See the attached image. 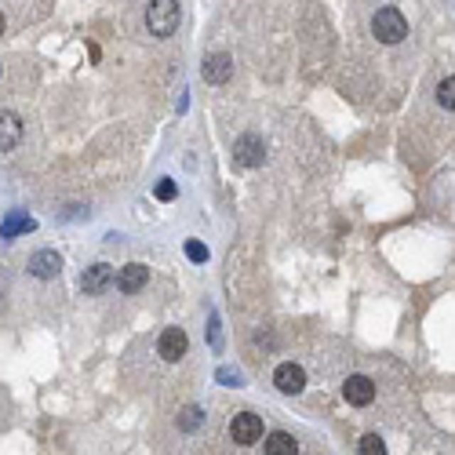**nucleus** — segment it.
<instances>
[{"label": "nucleus", "instance_id": "20e7f679", "mask_svg": "<svg viewBox=\"0 0 455 455\" xmlns=\"http://www.w3.org/2000/svg\"><path fill=\"white\" fill-rule=\"evenodd\" d=\"M262 157H266V146H262V139H259V135H240V139L233 142V161H237V164H245V168H259V164H262Z\"/></svg>", "mask_w": 455, "mask_h": 455}, {"label": "nucleus", "instance_id": "2eb2a0df", "mask_svg": "<svg viewBox=\"0 0 455 455\" xmlns=\"http://www.w3.org/2000/svg\"><path fill=\"white\" fill-rule=\"evenodd\" d=\"M200 422H204V412H200L197 405H186V408H182V415H178V427L186 430V434H193V430L200 427Z\"/></svg>", "mask_w": 455, "mask_h": 455}, {"label": "nucleus", "instance_id": "f03ea898", "mask_svg": "<svg viewBox=\"0 0 455 455\" xmlns=\"http://www.w3.org/2000/svg\"><path fill=\"white\" fill-rule=\"evenodd\" d=\"M372 33L382 44H401L408 37V18L401 15V8H379L372 18Z\"/></svg>", "mask_w": 455, "mask_h": 455}, {"label": "nucleus", "instance_id": "423d86ee", "mask_svg": "<svg viewBox=\"0 0 455 455\" xmlns=\"http://www.w3.org/2000/svg\"><path fill=\"white\" fill-rule=\"evenodd\" d=\"M343 397H346L350 405H357V408L372 405V401H375V382H372L368 375H350V379L343 382Z\"/></svg>", "mask_w": 455, "mask_h": 455}, {"label": "nucleus", "instance_id": "6ab92c4d", "mask_svg": "<svg viewBox=\"0 0 455 455\" xmlns=\"http://www.w3.org/2000/svg\"><path fill=\"white\" fill-rule=\"evenodd\" d=\"M186 259L190 262H208V248L200 245V240H186Z\"/></svg>", "mask_w": 455, "mask_h": 455}, {"label": "nucleus", "instance_id": "7ed1b4c3", "mask_svg": "<svg viewBox=\"0 0 455 455\" xmlns=\"http://www.w3.org/2000/svg\"><path fill=\"white\" fill-rule=\"evenodd\" d=\"M230 437L233 444H255L262 437V419L255 412H237L230 419Z\"/></svg>", "mask_w": 455, "mask_h": 455}, {"label": "nucleus", "instance_id": "9d476101", "mask_svg": "<svg viewBox=\"0 0 455 455\" xmlns=\"http://www.w3.org/2000/svg\"><path fill=\"white\" fill-rule=\"evenodd\" d=\"M273 382H277L281 393H302V386H306V372H302L299 364L284 360V364H277V372H273Z\"/></svg>", "mask_w": 455, "mask_h": 455}, {"label": "nucleus", "instance_id": "39448f33", "mask_svg": "<svg viewBox=\"0 0 455 455\" xmlns=\"http://www.w3.org/2000/svg\"><path fill=\"white\" fill-rule=\"evenodd\" d=\"M113 281H117V269H113L109 262H95V266H87V269H84V277H80V284H84V291H87V295H102Z\"/></svg>", "mask_w": 455, "mask_h": 455}, {"label": "nucleus", "instance_id": "0eeeda50", "mask_svg": "<svg viewBox=\"0 0 455 455\" xmlns=\"http://www.w3.org/2000/svg\"><path fill=\"white\" fill-rule=\"evenodd\" d=\"M186 350H190V339H186V331H182V328H164V331H161L157 353H161L164 360H178Z\"/></svg>", "mask_w": 455, "mask_h": 455}, {"label": "nucleus", "instance_id": "f257e3e1", "mask_svg": "<svg viewBox=\"0 0 455 455\" xmlns=\"http://www.w3.org/2000/svg\"><path fill=\"white\" fill-rule=\"evenodd\" d=\"M178 18H182V11H178L175 0H154V4H146V26L154 37H171L178 29Z\"/></svg>", "mask_w": 455, "mask_h": 455}, {"label": "nucleus", "instance_id": "ddd939ff", "mask_svg": "<svg viewBox=\"0 0 455 455\" xmlns=\"http://www.w3.org/2000/svg\"><path fill=\"white\" fill-rule=\"evenodd\" d=\"M266 455H299V441L291 434L277 430V434L266 437Z\"/></svg>", "mask_w": 455, "mask_h": 455}, {"label": "nucleus", "instance_id": "f8f14e48", "mask_svg": "<svg viewBox=\"0 0 455 455\" xmlns=\"http://www.w3.org/2000/svg\"><path fill=\"white\" fill-rule=\"evenodd\" d=\"M22 142V120L11 109H0V154H8Z\"/></svg>", "mask_w": 455, "mask_h": 455}, {"label": "nucleus", "instance_id": "4468645a", "mask_svg": "<svg viewBox=\"0 0 455 455\" xmlns=\"http://www.w3.org/2000/svg\"><path fill=\"white\" fill-rule=\"evenodd\" d=\"M33 230H37V223L29 219V215H18V211H15V215H8V223L0 226V233H4V237H15V233H33Z\"/></svg>", "mask_w": 455, "mask_h": 455}, {"label": "nucleus", "instance_id": "1a4fd4ad", "mask_svg": "<svg viewBox=\"0 0 455 455\" xmlns=\"http://www.w3.org/2000/svg\"><path fill=\"white\" fill-rule=\"evenodd\" d=\"M146 281H149V269H146L142 262H128V266H120V269H117V288L124 291V295L142 291V288H146Z\"/></svg>", "mask_w": 455, "mask_h": 455}, {"label": "nucleus", "instance_id": "a211bd4d", "mask_svg": "<svg viewBox=\"0 0 455 455\" xmlns=\"http://www.w3.org/2000/svg\"><path fill=\"white\" fill-rule=\"evenodd\" d=\"M175 193H178V190H175L171 178H161L157 186H154V197H157V200H175Z\"/></svg>", "mask_w": 455, "mask_h": 455}, {"label": "nucleus", "instance_id": "dca6fc26", "mask_svg": "<svg viewBox=\"0 0 455 455\" xmlns=\"http://www.w3.org/2000/svg\"><path fill=\"white\" fill-rule=\"evenodd\" d=\"M357 451H360V455H386V444H382L379 434H364L360 444H357Z\"/></svg>", "mask_w": 455, "mask_h": 455}, {"label": "nucleus", "instance_id": "aec40b11", "mask_svg": "<svg viewBox=\"0 0 455 455\" xmlns=\"http://www.w3.org/2000/svg\"><path fill=\"white\" fill-rule=\"evenodd\" d=\"M0 33H4V15H0Z\"/></svg>", "mask_w": 455, "mask_h": 455}, {"label": "nucleus", "instance_id": "f3484780", "mask_svg": "<svg viewBox=\"0 0 455 455\" xmlns=\"http://www.w3.org/2000/svg\"><path fill=\"white\" fill-rule=\"evenodd\" d=\"M437 102H441L444 109H455V77H444V80L437 84Z\"/></svg>", "mask_w": 455, "mask_h": 455}, {"label": "nucleus", "instance_id": "6e6552de", "mask_svg": "<svg viewBox=\"0 0 455 455\" xmlns=\"http://www.w3.org/2000/svg\"><path fill=\"white\" fill-rule=\"evenodd\" d=\"M200 73H204V80H208V84H226V80L233 77V58H230L226 51L208 55V58H204V66H200Z\"/></svg>", "mask_w": 455, "mask_h": 455}, {"label": "nucleus", "instance_id": "9b49d317", "mask_svg": "<svg viewBox=\"0 0 455 455\" xmlns=\"http://www.w3.org/2000/svg\"><path fill=\"white\" fill-rule=\"evenodd\" d=\"M29 273L41 281H51L63 273V255L58 252H37V255H29Z\"/></svg>", "mask_w": 455, "mask_h": 455}]
</instances>
